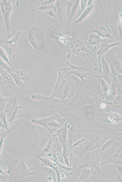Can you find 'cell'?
Masks as SVG:
<instances>
[{
	"instance_id": "cell-1",
	"label": "cell",
	"mask_w": 122,
	"mask_h": 182,
	"mask_svg": "<svg viewBox=\"0 0 122 182\" xmlns=\"http://www.w3.org/2000/svg\"><path fill=\"white\" fill-rule=\"evenodd\" d=\"M69 74L63 75L58 72V77L54 89L49 96L60 99H70L74 96L76 90V85L74 77Z\"/></svg>"
},
{
	"instance_id": "cell-2",
	"label": "cell",
	"mask_w": 122,
	"mask_h": 182,
	"mask_svg": "<svg viewBox=\"0 0 122 182\" xmlns=\"http://www.w3.org/2000/svg\"><path fill=\"white\" fill-rule=\"evenodd\" d=\"M50 109L51 115L41 119H32L31 122L44 128L52 133L63 126L66 121L57 112L52 109Z\"/></svg>"
},
{
	"instance_id": "cell-3",
	"label": "cell",
	"mask_w": 122,
	"mask_h": 182,
	"mask_svg": "<svg viewBox=\"0 0 122 182\" xmlns=\"http://www.w3.org/2000/svg\"><path fill=\"white\" fill-rule=\"evenodd\" d=\"M8 165V170L4 171L8 174L10 177L9 182L19 181L26 177L36 174L30 172L32 169L28 168L24 162L23 156L22 155L21 161L18 164H10L3 155L2 156Z\"/></svg>"
},
{
	"instance_id": "cell-4",
	"label": "cell",
	"mask_w": 122,
	"mask_h": 182,
	"mask_svg": "<svg viewBox=\"0 0 122 182\" xmlns=\"http://www.w3.org/2000/svg\"><path fill=\"white\" fill-rule=\"evenodd\" d=\"M102 155L99 152L98 148L87 152L80 157L81 161L74 169L73 173L75 171L85 168H90L96 171L99 174L102 173L100 169V158Z\"/></svg>"
},
{
	"instance_id": "cell-5",
	"label": "cell",
	"mask_w": 122,
	"mask_h": 182,
	"mask_svg": "<svg viewBox=\"0 0 122 182\" xmlns=\"http://www.w3.org/2000/svg\"><path fill=\"white\" fill-rule=\"evenodd\" d=\"M106 140L100 135L90 133L89 137L83 142L78 149L79 157H80L87 152L91 151L99 147Z\"/></svg>"
},
{
	"instance_id": "cell-6",
	"label": "cell",
	"mask_w": 122,
	"mask_h": 182,
	"mask_svg": "<svg viewBox=\"0 0 122 182\" xmlns=\"http://www.w3.org/2000/svg\"><path fill=\"white\" fill-rule=\"evenodd\" d=\"M19 101L15 98L9 99L6 105L5 113L9 126L16 119L24 116Z\"/></svg>"
},
{
	"instance_id": "cell-7",
	"label": "cell",
	"mask_w": 122,
	"mask_h": 182,
	"mask_svg": "<svg viewBox=\"0 0 122 182\" xmlns=\"http://www.w3.org/2000/svg\"><path fill=\"white\" fill-rule=\"evenodd\" d=\"M104 55L110 66L111 79L118 75H122V64L113 51L110 49Z\"/></svg>"
},
{
	"instance_id": "cell-8",
	"label": "cell",
	"mask_w": 122,
	"mask_h": 182,
	"mask_svg": "<svg viewBox=\"0 0 122 182\" xmlns=\"http://www.w3.org/2000/svg\"><path fill=\"white\" fill-rule=\"evenodd\" d=\"M7 72L12 75L15 83L21 90L23 89L31 78V76L25 69L20 71H15L14 69L10 68Z\"/></svg>"
},
{
	"instance_id": "cell-9",
	"label": "cell",
	"mask_w": 122,
	"mask_h": 182,
	"mask_svg": "<svg viewBox=\"0 0 122 182\" xmlns=\"http://www.w3.org/2000/svg\"><path fill=\"white\" fill-rule=\"evenodd\" d=\"M100 63L102 73L100 75L94 76L93 77H99L103 78L110 86L112 84V79L110 68L108 62L104 58V55L101 58Z\"/></svg>"
},
{
	"instance_id": "cell-10",
	"label": "cell",
	"mask_w": 122,
	"mask_h": 182,
	"mask_svg": "<svg viewBox=\"0 0 122 182\" xmlns=\"http://www.w3.org/2000/svg\"><path fill=\"white\" fill-rule=\"evenodd\" d=\"M70 127V125L66 121L63 126L56 130V134L58 137L62 150L63 147L67 146L68 132Z\"/></svg>"
},
{
	"instance_id": "cell-11",
	"label": "cell",
	"mask_w": 122,
	"mask_h": 182,
	"mask_svg": "<svg viewBox=\"0 0 122 182\" xmlns=\"http://www.w3.org/2000/svg\"><path fill=\"white\" fill-rule=\"evenodd\" d=\"M68 66H70L69 68L66 69H60V70H69L70 71L68 73L69 74H72L75 75L81 79V81L82 82L86 83L85 79L89 78V74L86 72V70L85 69L75 66L71 65H69Z\"/></svg>"
},
{
	"instance_id": "cell-12",
	"label": "cell",
	"mask_w": 122,
	"mask_h": 182,
	"mask_svg": "<svg viewBox=\"0 0 122 182\" xmlns=\"http://www.w3.org/2000/svg\"><path fill=\"white\" fill-rule=\"evenodd\" d=\"M103 117V120L112 124L119 123L122 121V116L116 113L110 112L100 115Z\"/></svg>"
},
{
	"instance_id": "cell-13",
	"label": "cell",
	"mask_w": 122,
	"mask_h": 182,
	"mask_svg": "<svg viewBox=\"0 0 122 182\" xmlns=\"http://www.w3.org/2000/svg\"><path fill=\"white\" fill-rule=\"evenodd\" d=\"M109 163L122 165V145L117 152L109 157L105 161L100 163V166Z\"/></svg>"
},
{
	"instance_id": "cell-14",
	"label": "cell",
	"mask_w": 122,
	"mask_h": 182,
	"mask_svg": "<svg viewBox=\"0 0 122 182\" xmlns=\"http://www.w3.org/2000/svg\"><path fill=\"white\" fill-rule=\"evenodd\" d=\"M36 157L40 160L42 166L49 167L54 170L56 172L60 170L57 163L58 160L55 162L47 157L44 158L37 155L36 156Z\"/></svg>"
},
{
	"instance_id": "cell-15",
	"label": "cell",
	"mask_w": 122,
	"mask_h": 182,
	"mask_svg": "<svg viewBox=\"0 0 122 182\" xmlns=\"http://www.w3.org/2000/svg\"><path fill=\"white\" fill-rule=\"evenodd\" d=\"M110 112L118 113L122 116V96H117L110 103Z\"/></svg>"
},
{
	"instance_id": "cell-16",
	"label": "cell",
	"mask_w": 122,
	"mask_h": 182,
	"mask_svg": "<svg viewBox=\"0 0 122 182\" xmlns=\"http://www.w3.org/2000/svg\"><path fill=\"white\" fill-rule=\"evenodd\" d=\"M93 170L90 168H85L83 170L78 176V182H89L92 181L94 176L92 175Z\"/></svg>"
},
{
	"instance_id": "cell-17",
	"label": "cell",
	"mask_w": 122,
	"mask_h": 182,
	"mask_svg": "<svg viewBox=\"0 0 122 182\" xmlns=\"http://www.w3.org/2000/svg\"><path fill=\"white\" fill-rule=\"evenodd\" d=\"M79 0H72L69 2L68 5L67 15V23L69 26L77 9Z\"/></svg>"
},
{
	"instance_id": "cell-18",
	"label": "cell",
	"mask_w": 122,
	"mask_h": 182,
	"mask_svg": "<svg viewBox=\"0 0 122 182\" xmlns=\"http://www.w3.org/2000/svg\"><path fill=\"white\" fill-rule=\"evenodd\" d=\"M0 86H3L15 83L12 75L5 71L0 70Z\"/></svg>"
},
{
	"instance_id": "cell-19",
	"label": "cell",
	"mask_w": 122,
	"mask_h": 182,
	"mask_svg": "<svg viewBox=\"0 0 122 182\" xmlns=\"http://www.w3.org/2000/svg\"><path fill=\"white\" fill-rule=\"evenodd\" d=\"M93 2L89 7L84 11L80 17L74 22L73 24L81 22L83 21L90 14L94 7Z\"/></svg>"
},
{
	"instance_id": "cell-20",
	"label": "cell",
	"mask_w": 122,
	"mask_h": 182,
	"mask_svg": "<svg viewBox=\"0 0 122 182\" xmlns=\"http://www.w3.org/2000/svg\"><path fill=\"white\" fill-rule=\"evenodd\" d=\"M116 140L114 139H110L104 142L98 148L99 152L102 155L113 144Z\"/></svg>"
},
{
	"instance_id": "cell-21",
	"label": "cell",
	"mask_w": 122,
	"mask_h": 182,
	"mask_svg": "<svg viewBox=\"0 0 122 182\" xmlns=\"http://www.w3.org/2000/svg\"><path fill=\"white\" fill-rule=\"evenodd\" d=\"M0 126L6 130H9V126L7 115L5 112H0Z\"/></svg>"
},
{
	"instance_id": "cell-22",
	"label": "cell",
	"mask_w": 122,
	"mask_h": 182,
	"mask_svg": "<svg viewBox=\"0 0 122 182\" xmlns=\"http://www.w3.org/2000/svg\"><path fill=\"white\" fill-rule=\"evenodd\" d=\"M102 41L101 37L97 34L92 33L90 35L88 39L89 43L92 45H97Z\"/></svg>"
},
{
	"instance_id": "cell-23",
	"label": "cell",
	"mask_w": 122,
	"mask_h": 182,
	"mask_svg": "<svg viewBox=\"0 0 122 182\" xmlns=\"http://www.w3.org/2000/svg\"><path fill=\"white\" fill-rule=\"evenodd\" d=\"M96 77L98 79L103 93H107L110 90V86L103 78L99 77Z\"/></svg>"
},
{
	"instance_id": "cell-24",
	"label": "cell",
	"mask_w": 122,
	"mask_h": 182,
	"mask_svg": "<svg viewBox=\"0 0 122 182\" xmlns=\"http://www.w3.org/2000/svg\"><path fill=\"white\" fill-rule=\"evenodd\" d=\"M19 123H18L17 124L13 127L11 128L10 129H9L8 130H6L4 129L3 128H1V135L0 138V152H1L2 149L3 142L6 136L8 134V133H9L15 127L17 126H18L19 124Z\"/></svg>"
},
{
	"instance_id": "cell-25",
	"label": "cell",
	"mask_w": 122,
	"mask_h": 182,
	"mask_svg": "<svg viewBox=\"0 0 122 182\" xmlns=\"http://www.w3.org/2000/svg\"><path fill=\"white\" fill-rule=\"evenodd\" d=\"M9 97H4L1 96L0 101V112H5L6 105Z\"/></svg>"
},
{
	"instance_id": "cell-26",
	"label": "cell",
	"mask_w": 122,
	"mask_h": 182,
	"mask_svg": "<svg viewBox=\"0 0 122 182\" xmlns=\"http://www.w3.org/2000/svg\"><path fill=\"white\" fill-rule=\"evenodd\" d=\"M10 177L9 175L5 172L0 167V182H9Z\"/></svg>"
},
{
	"instance_id": "cell-27",
	"label": "cell",
	"mask_w": 122,
	"mask_h": 182,
	"mask_svg": "<svg viewBox=\"0 0 122 182\" xmlns=\"http://www.w3.org/2000/svg\"><path fill=\"white\" fill-rule=\"evenodd\" d=\"M86 139L87 137H85L72 144L71 146L72 150L73 148L78 150Z\"/></svg>"
},
{
	"instance_id": "cell-28",
	"label": "cell",
	"mask_w": 122,
	"mask_h": 182,
	"mask_svg": "<svg viewBox=\"0 0 122 182\" xmlns=\"http://www.w3.org/2000/svg\"><path fill=\"white\" fill-rule=\"evenodd\" d=\"M96 31L97 34L100 37H108L110 36L107 32L101 28H98Z\"/></svg>"
},
{
	"instance_id": "cell-29",
	"label": "cell",
	"mask_w": 122,
	"mask_h": 182,
	"mask_svg": "<svg viewBox=\"0 0 122 182\" xmlns=\"http://www.w3.org/2000/svg\"><path fill=\"white\" fill-rule=\"evenodd\" d=\"M80 1L81 10L83 12L87 8V0H80Z\"/></svg>"
},
{
	"instance_id": "cell-30",
	"label": "cell",
	"mask_w": 122,
	"mask_h": 182,
	"mask_svg": "<svg viewBox=\"0 0 122 182\" xmlns=\"http://www.w3.org/2000/svg\"><path fill=\"white\" fill-rule=\"evenodd\" d=\"M113 164L115 166L117 172L122 178V165L116 163Z\"/></svg>"
},
{
	"instance_id": "cell-31",
	"label": "cell",
	"mask_w": 122,
	"mask_h": 182,
	"mask_svg": "<svg viewBox=\"0 0 122 182\" xmlns=\"http://www.w3.org/2000/svg\"><path fill=\"white\" fill-rule=\"evenodd\" d=\"M122 89V75H119L116 77Z\"/></svg>"
},
{
	"instance_id": "cell-32",
	"label": "cell",
	"mask_w": 122,
	"mask_h": 182,
	"mask_svg": "<svg viewBox=\"0 0 122 182\" xmlns=\"http://www.w3.org/2000/svg\"><path fill=\"white\" fill-rule=\"evenodd\" d=\"M117 140H118V141H120V142H122V140H121V139H120L117 138Z\"/></svg>"
}]
</instances>
